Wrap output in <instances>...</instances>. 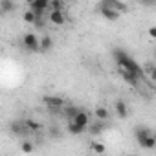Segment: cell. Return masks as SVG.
Listing matches in <instances>:
<instances>
[{"label":"cell","mask_w":156,"mask_h":156,"mask_svg":"<svg viewBox=\"0 0 156 156\" xmlns=\"http://www.w3.org/2000/svg\"><path fill=\"white\" fill-rule=\"evenodd\" d=\"M114 61L118 62V66H119V70H125V72H130V73H134L138 79H143L145 77V72H143V68L125 51V50H119V48H116L114 50Z\"/></svg>","instance_id":"6da1fadb"},{"label":"cell","mask_w":156,"mask_h":156,"mask_svg":"<svg viewBox=\"0 0 156 156\" xmlns=\"http://www.w3.org/2000/svg\"><path fill=\"white\" fill-rule=\"evenodd\" d=\"M42 101H44V105H46L50 110H53V112H59V110H62V108L66 107V101H64L61 96H44Z\"/></svg>","instance_id":"7a4b0ae2"},{"label":"cell","mask_w":156,"mask_h":156,"mask_svg":"<svg viewBox=\"0 0 156 156\" xmlns=\"http://www.w3.org/2000/svg\"><path fill=\"white\" fill-rule=\"evenodd\" d=\"M22 44H24V48H26L28 51H31V53L39 51V37H37L35 33H26L24 39H22Z\"/></svg>","instance_id":"3957f363"},{"label":"cell","mask_w":156,"mask_h":156,"mask_svg":"<svg viewBox=\"0 0 156 156\" xmlns=\"http://www.w3.org/2000/svg\"><path fill=\"white\" fill-rule=\"evenodd\" d=\"M98 9H99V13H101L107 20H118V19H119V13H118V11H114V9L105 2V0H103V2H99Z\"/></svg>","instance_id":"277c9868"},{"label":"cell","mask_w":156,"mask_h":156,"mask_svg":"<svg viewBox=\"0 0 156 156\" xmlns=\"http://www.w3.org/2000/svg\"><path fill=\"white\" fill-rule=\"evenodd\" d=\"M48 6H50L48 0H31L30 2V11H33L35 15H44Z\"/></svg>","instance_id":"5b68a950"},{"label":"cell","mask_w":156,"mask_h":156,"mask_svg":"<svg viewBox=\"0 0 156 156\" xmlns=\"http://www.w3.org/2000/svg\"><path fill=\"white\" fill-rule=\"evenodd\" d=\"M9 130H11V134H15V136H28V134H30L28 129H26V125H24V119H15V121H11Z\"/></svg>","instance_id":"8992f818"},{"label":"cell","mask_w":156,"mask_h":156,"mask_svg":"<svg viewBox=\"0 0 156 156\" xmlns=\"http://www.w3.org/2000/svg\"><path fill=\"white\" fill-rule=\"evenodd\" d=\"M72 121H73L75 125H79L83 130H87V129H88V125H90V116H88V112H85V110L81 108V112L77 114Z\"/></svg>","instance_id":"52a82bcc"},{"label":"cell","mask_w":156,"mask_h":156,"mask_svg":"<svg viewBox=\"0 0 156 156\" xmlns=\"http://www.w3.org/2000/svg\"><path fill=\"white\" fill-rule=\"evenodd\" d=\"M46 17H48V20H50L51 24H55V26H62V24L66 22L64 11H50V15H46Z\"/></svg>","instance_id":"ba28073f"},{"label":"cell","mask_w":156,"mask_h":156,"mask_svg":"<svg viewBox=\"0 0 156 156\" xmlns=\"http://www.w3.org/2000/svg\"><path fill=\"white\" fill-rule=\"evenodd\" d=\"M51 48H53V39H51L50 35H42V37L39 39V51L46 53V51H50Z\"/></svg>","instance_id":"9c48e42d"},{"label":"cell","mask_w":156,"mask_h":156,"mask_svg":"<svg viewBox=\"0 0 156 156\" xmlns=\"http://www.w3.org/2000/svg\"><path fill=\"white\" fill-rule=\"evenodd\" d=\"M138 143H140V147H143L147 151H152L156 147V138H154V134H149V136H143L141 140H138Z\"/></svg>","instance_id":"30bf717a"},{"label":"cell","mask_w":156,"mask_h":156,"mask_svg":"<svg viewBox=\"0 0 156 156\" xmlns=\"http://www.w3.org/2000/svg\"><path fill=\"white\" fill-rule=\"evenodd\" d=\"M114 108H116V114H118V118L125 119V118L129 116V108H127V103H125L123 99H118V101L114 103Z\"/></svg>","instance_id":"8fae6325"},{"label":"cell","mask_w":156,"mask_h":156,"mask_svg":"<svg viewBox=\"0 0 156 156\" xmlns=\"http://www.w3.org/2000/svg\"><path fill=\"white\" fill-rule=\"evenodd\" d=\"M94 116H96V119H98V121H103V123H105V121L110 118V110H108L107 107H96Z\"/></svg>","instance_id":"7c38bea8"},{"label":"cell","mask_w":156,"mask_h":156,"mask_svg":"<svg viewBox=\"0 0 156 156\" xmlns=\"http://www.w3.org/2000/svg\"><path fill=\"white\" fill-rule=\"evenodd\" d=\"M79 112H81V108H79V107H73V105H66V107L62 108V114H64V118H66L68 121H72Z\"/></svg>","instance_id":"4fadbf2b"},{"label":"cell","mask_w":156,"mask_h":156,"mask_svg":"<svg viewBox=\"0 0 156 156\" xmlns=\"http://www.w3.org/2000/svg\"><path fill=\"white\" fill-rule=\"evenodd\" d=\"M119 73H121V79L125 81V83H129V85H132V87H136L138 83H140V79L134 75V73H130V72H125V70H119Z\"/></svg>","instance_id":"5bb4252c"},{"label":"cell","mask_w":156,"mask_h":156,"mask_svg":"<svg viewBox=\"0 0 156 156\" xmlns=\"http://www.w3.org/2000/svg\"><path fill=\"white\" fill-rule=\"evenodd\" d=\"M105 2L114 9V11H118L119 15L123 13V11H127V4H123V2H119V0H105Z\"/></svg>","instance_id":"9a60e30c"},{"label":"cell","mask_w":156,"mask_h":156,"mask_svg":"<svg viewBox=\"0 0 156 156\" xmlns=\"http://www.w3.org/2000/svg\"><path fill=\"white\" fill-rule=\"evenodd\" d=\"M17 8L15 2H11V0H0V15L2 13H9Z\"/></svg>","instance_id":"2e32d148"},{"label":"cell","mask_w":156,"mask_h":156,"mask_svg":"<svg viewBox=\"0 0 156 156\" xmlns=\"http://www.w3.org/2000/svg\"><path fill=\"white\" fill-rule=\"evenodd\" d=\"M24 125H26V129H28V132L31 134V132H39L41 130V123H37L35 119H31V118H26L24 119Z\"/></svg>","instance_id":"e0dca14e"},{"label":"cell","mask_w":156,"mask_h":156,"mask_svg":"<svg viewBox=\"0 0 156 156\" xmlns=\"http://www.w3.org/2000/svg\"><path fill=\"white\" fill-rule=\"evenodd\" d=\"M88 130H90L92 136H98V134H101V132L105 130V123H103V121H96V123L88 125Z\"/></svg>","instance_id":"ac0fdd59"},{"label":"cell","mask_w":156,"mask_h":156,"mask_svg":"<svg viewBox=\"0 0 156 156\" xmlns=\"http://www.w3.org/2000/svg\"><path fill=\"white\" fill-rule=\"evenodd\" d=\"M68 132H70L72 136H79V134H83L85 130H83L79 125H75L73 121H68Z\"/></svg>","instance_id":"d6986e66"},{"label":"cell","mask_w":156,"mask_h":156,"mask_svg":"<svg viewBox=\"0 0 156 156\" xmlns=\"http://www.w3.org/2000/svg\"><path fill=\"white\" fill-rule=\"evenodd\" d=\"M90 147H92V151H94L96 154H99V156H103V154H105V145H103L101 141H94Z\"/></svg>","instance_id":"ffe728a7"},{"label":"cell","mask_w":156,"mask_h":156,"mask_svg":"<svg viewBox=\"0 0 156 156\" xmlns=\"http://www.w3.org/2000/svg\"><path fill=\"white\" fill-rule=\"evenodd\" d=\"M44 24H46V15H35V22H33V26L42 30Z\"/></svg>","instance_id":"44dd1931"},{"label":"cell","mask_w":156,"mask_h":156,"mask_svg":"<svg viewBox=\"0 0 156 156\" xmlns=\"http://www.w3.org/2000/svg\"><path fill=\"white\" fill-rule=\"evenodd\" d=\"M20 149H22V152H26V154H30V152H33V149H35V145H33L31 141H22V145H20Z\"/></svg>","instance_id":"7402d4cb"},{"label":"cell","mask_w":156,"mask_h":156,"mask_svg":"<svg viewBox=\"0 0 156 156\" xmlns=\"http://www.w3.org/2000/svg\"><path fill=\"white\" fill-rule=\"evenodd\" d=\"M22 17H24V22H28V24H33V22H35V13H33V11H30V9H28V11H24V15H22Z\"/></svg>","instance_id":"603a6c76"},{"label":"cell","mask_w":156,"mask_h":156,"mask_svg":"<svg viewBox=\"0 0 156 156\" xmlns=\"http://www.w3.org/2000/svg\"><path fill=\"white\" fill-rule=\"evenodd\" d=\"M149 35H151V37H156V28H154V26L149 28Z\"/></svg>","instance_id":"cb8c5ba5"},{"label":"cell","mask_w":156,"mask_h":156,"mask_svg":"<svg viewBox=\"0 0 156 156\" xmlns=\"http://www.w3.org/2000/svg\"><path fill=\"white\" fill-rule=\"evenodd\" d=\"M50 132H51V136H59V129H50Z\"/></svg>","instance_id":"d4e9b609"},{"label":"cell","mask_w":156,"mask_h":156,"mask_svg":"<svg viewBox=\"0 0 156 156\" xmlns=\"http://www.w3.org/2000/svg\"><path fill=\"white\" fill-rule=\"evenodd\" d=\"M103 156H105V154H103Z\"/></svg>","instance_id":"484cf974"}]
</instances>
